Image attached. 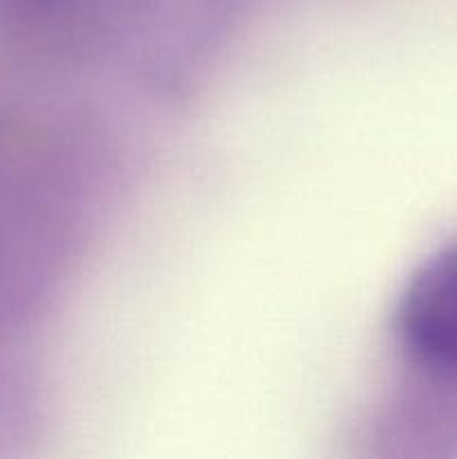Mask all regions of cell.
<instances>
[{
  "mask_svg": "<svg viewBox=\"0 0 457 459\" xmlns=\"http://www.w3.org/2000/svg\"><path fill=\"white\" fill-rule=\"evenodd\" d=\"M397 334L412 361L457 381V242L428 255L406 282Z\"/></svg>",
  "mask_w": 457,
  "mask_h": 459,
  "instance_id": "cell-1",
  "label": "cell"
}]
</instances>
